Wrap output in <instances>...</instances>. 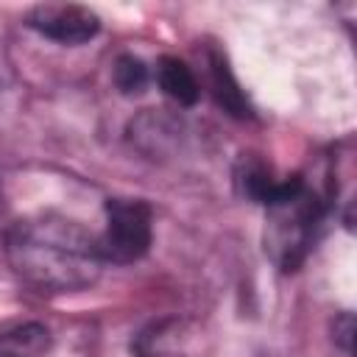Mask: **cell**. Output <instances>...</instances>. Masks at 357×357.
I'll return each instance as SVG.
<instances>
[{"label": "cell", "mask_w": 357, "mask_h": 357, "mask_svg": "<svg viewBox=\"0 0 357 357\" xmlns=\"http://www.w3.org/2000/svg\"><path fill=\"white\" fill-rule=\"evenodd\" d=\"M234 181H237V190L243 198L254 201V204H262L265 209L296 195L307 181L301 173H293L287 178H276L271 165H265L257 153H243L240 162H237V170H234Z\"/></svg>", "instance_id": "5b68a950"}, {"label": "cell", "mask_w": 357, "mask_h": 357, "mask_svg": "<svg viewBox=\"0 0 357 357\" xmlns=\"http://www.w3.org/2000/svg\"><path fill=\"white\" fill-rule=\"evenodd\" d=\"M114 86L123 92V95H139L145 86H148V67L142 59L131 56V53H123L117 61H114Z\"/></svg>", "instance_id": "9c48e42d"}, {"label": "cell", "mask_w": 357, "mask_h": 357, "mask_svg": "<svg viewBox=\"0 0 357 357\" xmlns=\"http://www.w3.org/2000/svg\"><path fill=\"white\" fill-rule=\"evenodd\" d=\"M25 25L61 45H84L100 31L98 14L75 3H39L28 11Z\"/></svg>", "instance_id": "277c9868"}, {"label": "cell", "mask_w": 357, "mask_h": 357, "mask_svg": "<svg viewBox=\"0 0 357 357\" xmlns=\"http://www.w3.org/2000/svg\"><path fill=\"white\" fill-rule=\"evenodd\" d=\"M103 262L131 265L142 259L153 243V212L142 198H109L106 229L95 234Z\"/></svg>", "instance_id": "3957f363"}, {"label": "cell", "mask_w": 357, "mask_h": 357, "mask_svg": "<svg viewBox=\"0 0 357 357\" xmlns=\"http://www.w3.org/2000/svg\"><path fill=\"white\" fill-rule=\"evenodd\" d=\"M206 75H209V92L215 98V103L229 114V117H237V120H248L254 117V109L245 98V92L240 89L223 50L218 47H206Z\"/></svg>", "instance_id": "8992f818"}, {"label": "cell", "mask_w": 357, "mask_h": 357, "mask_svg": "<svg viewBox=\"0 0 357 357\" xmlns=\"http://www.w3.org/2000/svg\"><path fill=\"white\" fill-rule=\"evenodd\" d=\"M332 340L351 357V351H354V315L351 312H340L332 321Z\"/></svg>", "instance_id": "30bf717a"}, {"label": "cell", "mask_w": 357, "mask_h": 357, "mask_svg": "<svg viewBox=\"0 0 357 357\" xmlns=\"http://www.w3.org/2000/svg\"><path fill=\"white\" fill-rule=\"evenodd\" d=\"M324 215H326V201L318 192H312L307 184L296 195L268 206L265 251L279 271L290 273L304 262V257L315 243V231Z\"/></svg>", "instance_id": "7a4b0ae2"}, {"label": "cell", "mask_w": 357, "mask_h": 357, "mask_svg": "<svg viewBox=\"0 0 357 357\" xmlns=\"http://www.w3.org/2000/svg\"><path fill=\"white\" fill-rule=\"evenodd\" d=\"M6 259L20 282L47 296L86 290L103 268L95 234L56 212L28 215L11 223L6 231Z\"/></svg>", "instance_id": "6da1fadb"}, {"label": "cell", "mask_w": 357, "mask_h": 357, "mask_svg": "<svg viewBox=\"0 0 357 357\" xmlns=\"http://www.w3.org/2000/svg\"><path fill=\"white\" fill-rule=\"evenodd\" d=\"M156 81H159V89L170 100H176L178 106H195L198 103L201 86H198V78L187 61H181L176 56H162L156 64Z\"/></svg>", "instance_id": "52a82bcc"}, {"label": "cell", "mask_w": 357, "mask_h": 357, "mask_svg": "<svg viewBox=\"0 0 357 357\" xmlns=\"http://www.w3.org/2000/svg\"><path fill=\"white\" fill-rule=\"evenodd\" d=\"M50 329L42 324H20L0 335V357H45L50 351Z\"/></svg>", "instance_id": "ba28073f"}]
</instances>
